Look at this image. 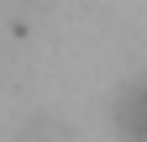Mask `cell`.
Listing matches in <instances>:
<instances>
[{
    "label": "cell",
    "instance_id": "1",
    "mask_svg": "<svg viewBox=\"0 0 147 142\" xmlns=\"http://www.w3.org/2000/svg\"><path fill=\"white\" fill-rule=\"evenodd\" d=\"M21 142H68V126H58V121H32Z\"/></svg>",
    "mask_w": 147,
    "mask_h": 142
}]
</instances>
